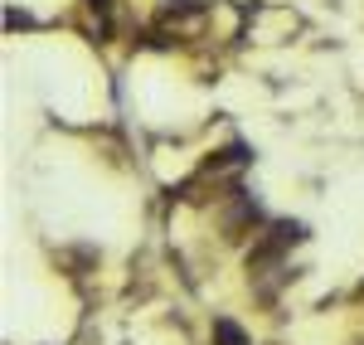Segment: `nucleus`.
<instances>
[{
    "label": "nucleus",
    "mask_w": 364,
    "mask_h": 345,
    "mask_svg": "<svg viewBox=\"0 0 364 345\" xmlns=\"http://www.w3.org/2000/svg\"><path fill=\"white\" fill-rule=\"evenodd\" d=\"M214 345H248L238 321H214Z\"/></svg>",
    "instance_id": "obj_1"
}]
</instances>
